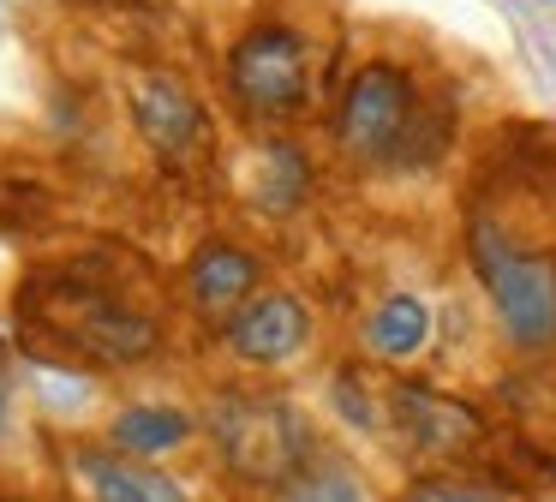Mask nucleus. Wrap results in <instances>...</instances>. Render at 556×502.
Wrapping results in <instances>:
<instances>
[{"instance_id": "nucleus-7", "label": "nucleus", "mask_w": 556, "mask_h": 502, "mask_svg": "<svg viewBox=\"0 0 556 502\" xmlns=\"http://www.w3.org/2000/svg\"><path fill=\"white\" fill-rule=\"evenodd\" d=\"M389 418L419 454H467L484 442V418L467 401L431 389V382H395L389 394Z\"/></svg>"}, {"instance_id": "nucleus-6", "label": "nucleus", "mask_w": 556, "mask_h": 502, "mask_svg": "<svg viewBox=\"0 0 556 502\" xmlns=\"http://www.w3.org/2000/svg\"><path fill=\"white\" fill-rule=\"evenodd\" d=\"M132 120L144 131V143L162 155L168 167H186L210 150V120L198 108V96L186 90L168 72H150V78L132 84Z\"/></svg>"}, {"instance_id": "nucleus-14", "label": "nucleus", "mask_w": 556, "mask_h": 502, "mask_svg": "<svg viewBox=\"0 0 556 502\" xmlns=\"http://www.w3.org/2000/svg\"><path fill=\"white\" fill-rule=\"evenodd\" d=\"M395 502H515L503 485H484V478H419V485H407Z\"/></svg>"}, {"instance_id": "nucleus-16", "label": "nucleus", "mask_w": 556, "mask_h": 502, "mask_svg": "<svg viewBox=\"0 0 556 502\" xmlns=\"http://www.w3.org/2000/svg\"><path fill=\"white\" fill-rule=\"evenodd\" d=\"M336 394H341V413H348V418H353V425H359V430H371V401H359V394H353V377H348V371H341Z\"/></svg>"}, {"instance_id": "nucleus-17", "label": "nucleus", "mask_w": 556, "mask_h": 502, "mask_svg": "<svg viewBox=\"0 0 556 502\" xmlns=\"http://www.w3.org/2000/svg\"><path fill=\"white\" fill-rule=\"evenodd\" d=\"M0 425H7V382H0Z\"/></svg>"}, {"instance_id": "nucleus-2", "label": "nucleus", "mask_w": 556, "mask_h": 502, "mask_svg": "<svg viewBox=\"0 0 556 502\" xmlns=\"http://www.w3.org/2000/svg\"><path fill=\"white\" fill-rule=\"evenodd\" d=\"M25 311L54 335V341H66L73 353L97 359V365H138V359H150L162 341L156 317L132 311L126 299H114L109 287H97V281L30 287Z\"/></svg>"}, {"instance_id": "nucleus-11", "label": "nucleus", "mask_w": 556, "mask_h": 502, "mask_svg": "<svg viewBox=\"0 0 556 502\" xmlns=\"http://www.w3.org/2000/svg\"><path fill=\"white\" fill-rule=\"evenodd\" d=\"M305 191H312V162L300 155V143L288 138H269L264 150H257V179H252V203L269 215H288L305 203Z\"/></svg>"}, {"instance_id": "nucleus-8", "label": "nucleus", "mask_w": 556, "mask_h": 502, "mask_svg": "<svg viewBox=\"0 0 556 502\" xmlns=\"http://www.w3.org/2000/svg\"><path fill=\"white\" fill-rule=\"evenodd\" d=\"M305 341H312V311L293 293H252L228 317V347L245 365H281L305 353Z\"/></svg>"}, {"instance_id": "nucleus-1", "label": "nucleus", "mask_w": 556, "mask_h": 502, "mask_svg": "<svg viewBox=\"0 0 556 502\" xmlns=\"http://www.w3.org/2000/svg\"><path fill=\"white\" fill-rule=\"evenodd\" d=\"M467 258L520 353L556 347V251H532L496 222H472Z\"/></svg>"}, {"instance_id": "nucleus-13", "label": "nucleus", "mask_w": 556, "mask_h": 502, "mask_svg": "<svg viewBox=\"0 0 556 502\" xmlns=\"http://www.w3.org/2000/svg\"><path fill=\"white\" fill-rule=\"evenodd\" d=\"M192 437V418L174 413V406H126L109 425V442L121 454H168Z\"/></svg>"}, {"instance_id": "nucleus-5", "label": "nucleus", "mask_w": 556, "mask_h": 502, "mask_svg": "<svg viewBox=\"0 0 556 502\" xmlns=\"http://www.w3.org/2000/svg\"><path fill=\"white\" fill-rule=\"evenodd\" d=\"M228 84L240 96L245 114L257 120H293L312 102V66H305V42L281 24H257L240 36L228 54Z\"/></svg>"}, {"instance_id": "nucleus-10", "label": "nucleus", "mask_w": 556, "mask_h": 502, "mask_svg": "<svg viewBox=\"0 0 556 502\" xmlns=\"http://www.w3.org/2000/svg\"><path fill=\"white\" fill-rule=\"evenodd\" d=\"M90 502H186V490L156 466H132L121 454H78Z\"/></svg>"}, {"instance_id": "nucleus-4", "label": "nucleus", "mask_w": 556, "mask_h": 502, "mask_svg": "<svg viewBox=\"0 0 556 502\" xmlns=\"http://www.w3.org/2000/svg\"><path fill=\"white\" fill-rule=\"evenodd\" d=\"M413 126H419V84L389 60H365L336 114L341 150L359 162H401Z\"/></svg>"}, {"instance_id": "nucleus-15", "label": "nucleus", "mask_w": 556, "mask_h": 502, "mask_svg": "<svg viewBox=\"0 0 556 502\" xmlns=\"http://www.w3.org/2000/svg\"><path fill=\"white\" fill-rule=\"evenodd\" d=\"M288 502H365V490L348 473H300Z\"/></svg>"}, {"instance_id": "nucleus-9", "label": "nucleus", "mask_w": 556, "mask_h": 502, "mask_svg": "<svg viewBox=\"0 0 556 502\" xmlns=\"http://www.w3.org/2000/svg\"><path fill=\"white\" fill-rule=\"evenodd\" d=\"M252 287H257V258L240 246H228V239H210L192 258V269H186V293H192V305L204 311L210 323L233 317V311L252 299Z\"/></svg>"}, {"instance_id": "nucleus-12", "label": "nucleus", "mask_w": 556, "mask_h": 502, "mask_svg": "<svg viewBox=\"0 0 556 502\" xmlns=\"http://www.w3.org/2000/svg\"><path fill=\"white\" fill-rule=\"evenodd\" d=\"M425 341H431V305L419 293H389L365 323V347L377 359H413Z\"/></svg>"}, {"instance_id": "nucleus-3", "label": "nucleus", "mask_w": 556, "mask_h": 502, "mask_svg": "<svg viewBox=\"0 0 556 502\" xmlns=\"http://www.w3.org/2000/svg\"><path fill=\"white\" fill-rule=\"evenodd\" d=\"M210 425L245 485H293L312 466V425L281 394H222Z\"/></svg>"}]
</instances>
